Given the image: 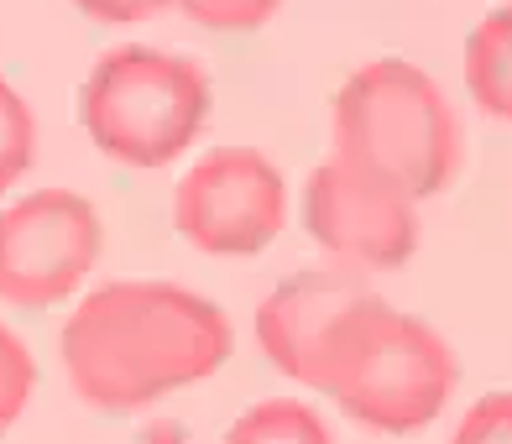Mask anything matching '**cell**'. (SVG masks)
Listing matches in <instances>:
<instances>
[{
    "instance_id": "obj_9",
    "label": "cell",
    "mask_w": 512,
    "mask_h": 444,
    "mask_svg": "<svg viewBox=\"0 0 512 444\" xmlns=\"http://www.w3.org/2000/svg\"><path fill=\"white\" fill-rule=\"evenodd\" d=\"M465 89L492 121L512 126V6L486 11L465 37Z\"/></svg>"
},
{
    "instance_id": "obj_2",
    "label": "cell",
    "mask_w": 512,
    "mask_h": 444,
    "mask_svg": "<svg viewBox=\"0 0 512 444\" xmlns=\"http://www.w3.org/2000/svg\"><path fill=\"white\" fill-rule=\"evenodd\" d=\"M335 157L392 183L398 194L434 199L465 157V131L434 74L408 58H371L340 84L330 105Z\"/></svg>"
},
{
    "instance_id": "obj_5",
    "label": "cell",
    "mask_w": 512,
    "mask_h": 444,
    "mask_svg": "<svg viewBox=\"0 0 512 444\" xmlns=\"http://www.w3.org/2000/svg\"><path fill=\"white\" fill-rule=\"evenodd\" d=\"M105 251L100 209L74 189H42L0 209V303L53 309Z\"/></svg>"
},
{
    "instance_id": "obj_10",
    "label": "cell",
    "mask_w": 512,
    "mask_h": 444,
    "mask_svg": "<svg viewBox=\"0 0 512 444\" xmlns=\"http://www.w3.org/2000/svg\"><path fill=\"white\" fill-rule=\"evenodd\" d=\"M225 444H335V434L309 403L267 397L225 429Z\"/></svg>"
},
{
    "instance_id": "obj_14",
    "label": "cell",
    "mask_w": 512,
    "mask_h": 444,
    "mask_svg": "<svg viewBox=\"0 0 512 444\" xmlns=\"http://www.w3.org/2000/svg\"><path fill=\"white\" fill-rule=\"evenodd\" d=\"M450 444H512V392H486L460 418Z\"/></svg>"
},
{
    "instance_id": "obj_6",
    "label": "cell",
    "mask_w": 512,
    "mask_h": 444,
    "mask_svg": "<svg viewBox=\"0 0 512 444\" xmlns=\"http://www.w3.org/2000/svg\"><path fill=\"white\" fill-rule=\"evenodd\" d=\"M173 225L204 256L267 251L288 225V183L256 147H215L183 173Z\"/></svg>"
},
{
    "instance_id": "obj_7",
    "label": "cell",
    "mask_w": 512,
    "mask_h": 444,
    "mask_svg": "<svg viewBox=\"0 0 512 444\" xmlns=\"http://www.w3.org/2000/svg\"><path fill=\"white\" fill-rule=\"evenodd\" d=\"M304 230L335 267L392 272L418 251V204L351 162H319L304 183Z\"/></svg>"
},
{
    "instance_id": "obj_13",
    "label": "cell",
    "mask_w": 512,
    "mask_h": 444,
    "mask_svg": "<svg viewBox=\"0 0 512 444\" xmlns=\"http://www.w3.org/2000/svg\"><path fill=\"white\" fill-rule=\"evenodd\" d=\"M283 0H173V11H183L204 32H256L277 16Z\"/></svg>"
},
{
    "instance_id": "obj_11",
    "label": "cell",
    "mask_w": 512,
    "mask_h": 444,
    "mask_svg": "<svg viewBox=\"0 0 512 444\" xmlns=\"http://www.w3.org/2000/svg\"><path fill=\"white\" fill-rule=\"evenodd\" d=\"M32 152H37V121H32V105L16 95V89L0 79V194H11L32 168Z\"/></svg>"
},
{
    "instance_id": "obj_1",
    "label": "cell",
    "mask_w": 512,
    "mask_h": 444,
    "mask_svg": "<svg viewBox=\"0 0 512 444\" xmlns=\"http://www.w3.org/2000/svg\"><path fill=\"white\" fill-rule=\"evenodd\" d=\"M236 330L220 303L178 283H105L63 324V371L95 413H142L230 361Z\"/></svg>"
},
{
    "instance_id": "obj_12",
    "label": "cell",
    "mask_w": 512,
    "mask_h": 444,
    "mask_svg": "<svg viewBox=\"0 0 512 444\" xmlns=\"http://www.w3.org/2000/svg\"><path fill=\"white\" fill-rule=\"evenodd\" d=\"M32 387H37V361H32V350L21 345L16 330H6V324H0V434H6L21 413H27Z\"/></svg>"
},
{
    "instance_id": "obj_8",
    "label": "cell",
    "mask_w": 512,
    "mask_h": 444,
    "mask_svg": "<svg viewBox=\"0 0 512 444\" xmlns=\"http://www.w3.org/2000/svg\"><path fill=\"white\" fill-rule=\"evenodd\" d=\"M371 298V283L351 267H304L283 277L256 309V340L283 377L319 392L324 350H330L340 319Z\"/></svg>"
},
{
    "instance_id": "obj_4",
    "label": "cell",
    "mask_w": 512,
    "mask_h": 444,
    "mask_svg": "<svg viewBox=\"0 0 512 444\" xmlns=\"http://www.w3.org/2000/svg\"><path fill=\"white\" fill-rule=\"evenodd\" d=\"M209 105L215 89L199 58L142 42L100 53L79 89V121L89 142L126 168H168L178 152L194 147Z\"/></svg>"
},
{
    "instance_id": "obj_15",
    "label": "cell",
    "mask_w": 512,
    "mask_h": 444,
    "mask_svg": "<svg viewBox=\"0 0 512 444\" xmlns=\"http://www.w3.org/2000/svg\"><path fill=\"white\" fill-rule=\"evenodd\" d=\"M84 16L105 21V27H131V21H147L157 11H168L173 0H74Z\"/></svg>"
},
{
    "instance_id": "obj_3",
    "label": "cell",
    "mask_w": 512,
    "mask_h": 444,
    "mask_svg": "<svg viewBox=\"0 0 512 444\" xmlns=\"http://www.w3.org/2000/svg\"><path fill=\"white\" fill-rule=\"evenodd\" d=\"M455 382L460 361L445 335L377 293L340 319L319 371V392L377 434L429 429L455 397Z\"/></svg>"
}]
</instances>
